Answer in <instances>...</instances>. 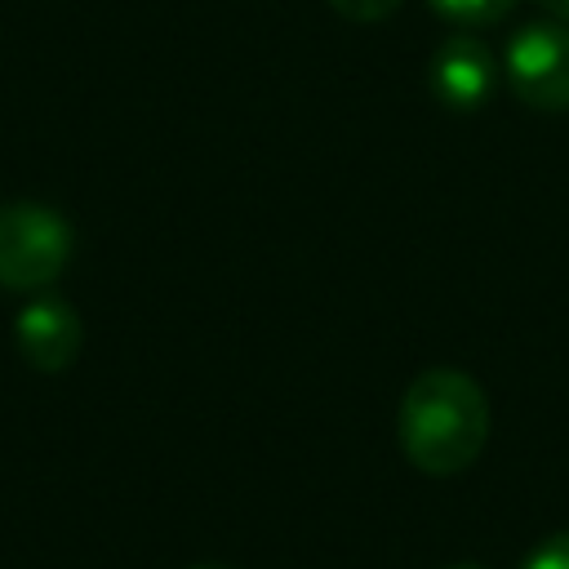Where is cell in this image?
Returning a JSON list of instances; mask_svg holds the SVG:
<instances>
[{"label":"cell","mask_w":569,"mask_h":569,"mask_svg":"<svg viewBox=\"0 0 569 569\" xmlns=\"http://www.w3.org/2000/svg\"><path fill=\"white\" fill-rule=\"evenodd\" d=\"M449 569H476V565H449Z\"/></svg>","instance_id":"obj_11"},{"label":"cell","mask_w":569,"mask_h":569,"mask_svg":"<svg viewBox=\"0 0 569 569\" xmlns=\"http://www.w3.org/2000/svg\"><path fill=\"white\" fill-rule=\"evenodd\" d=\"M502 80L533 111H569V22H529L502 44Z\"/></svg>","instance_id":"obj_3"},{"label":"cell","mask_w":569,"mask_h":569,"mask_svg":"<svg viewBox=\"0 0 569 569\" xmlns=\"http://www.w3.org/2000/svg\"><path fill=\"white\" fill-rule=\"evenodd\" d=\"M556 22H569V0H538Z\"/></svg>","instance_id":"obj_9"},{"label":"cell","mask_w":569,"mask_h":569,"mask_svg":"<svg viewBox=\"0 0 569 569\" xmlns=\"http://www.w3.org/2000/svg\"><path fill=\"white\" fill-rule=\"evenodd\" d=\"M191 569H231V565H209V560H204V565H191Z\"/></svg>","instance_id":"obj_10"},{"label":"cell","mask_w":569,"mask_h":569,"mask_svg":"<svg viewBox=\"0 0 569 569\" xmlns=\"http://www.w3.org/2000/svg\"><path fill=\"white\" fill-rule=\"evenodd\" d=\"M71 227L58 209L13 200L0 204V289L36 293L62 276L71 262Z\"/></svg>","instance_id":"obj_2"},{"label":"cell","mask_w":569,"mask_h":569,"mask_svg":"<svg viewBox=\"0 0 569 569\" xmlns=\"http://www.w3.org/2000/svg\"><path fill=\"white\" fill-rule=\"evenodd\" d=\"M445 22H453L458 31H476V27H493L502 22L516 0H427Z\"/></svg>","instance_id":"obj_6"},{"label":"cell","mask_w":569,"mask_h":569,"mask_svg":"<svg viewBox=\"0 0 569 569\" xmlns=\"http://www.w3.org/2000/svg\"><path fill=\"white\" fill-rule=\"evenodd\" d=\"M405 0H329V9L347 22H387Z\"/></svg>","instance_id":"obj_7"},{"label":"cell","mask_w":569,"mask_h":569,"mask_svg":"<svg viewBox=\"0 0 569 569\" xmlns=\"http://www.w3.org/2000/svg\"><path fill=\"white\" fill-rule=\"evenodd\" d=\"M520 569H569V529L565 533H551L547 542H538Z\"/></svg>","instance_id":"obj_8"},{"label":"cell","mask_w":569,"mask_h":569,"mask_svg":"<svg viewBox=\"0 0 569 569\" xmlns=\"http://www.w3.org/2000/svg\"><path fill=\"white\" fill-rule=\"evenodd\" d=\"M489 396L485 387L449 365L422 369L396 409V440L400 453L422 471V476H458L467 471L485 445H489Z\"/></svg>","instance_id":"obj_1"},{"label":"cell","mask_w":569,"mask_h":569,"mask_svg":"<svg viewBox=\"0 0 569 569\" xmlns=\"http://www.w3.org/2000/svg\"><path fill=\"white\" fill-rule=\"evenodd\" d=\"M498 58H493V49L480 40V36H471V31H453V36H445L436 49H431V58H427V93L445 107V111H458V116H467V111H480L485 102H489V93H493V84H498Z\"/></svg>","instance_id":"obj_4"},{"label":"cell","mask_w":569,"mask_h":569,"mask_svg":"<svg viewBox=\"0 0 569 569\" xmlns=\"http://www.w3.org/2000/svg\"><path fill=\"white\" fill-rule=\"evenodd\" d=\"M13 342L22 351V360L40 373H62L76 356H80V342H84V325L76 316L71 302L62 298H36L18 311V325H13Z\"/></svg>","instance_id":"obj_5"}]
</instances>
